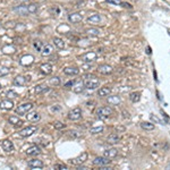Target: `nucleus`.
<instances>
[{
	"label": "nucleus",
	"mask_w": 170,
	"mask_h": 170,
	"mask_svg": "<svg viewBox=\"0 0 170 170\" xmlns=\"http://www.w3.org/2000/svg\"><path fill=\"white\" fill-rule=\"evenodd\" d=\"M99 85H100V81H99V78H96L95 76L85 78L84 86L87 90H95V88L99 87Z\"/></svg>",
	"instance_id": "f257e3e1"
},
{
	"label": "nucleus",
	"mask_w": 170,
	"mask_h": 170,
	"mask_svg": "<svg viewBox=\"0 0 170 170\" xmlns=\"http://www.w3.org/2000/svg\"><path fill=\"white\" fill-rule=\"evenodd\" d=\"M112 113V109L110 107H100L96 109V116L101 119H106L108 118L110 114Z\"/></svg>",
	"instance_id": "f03ea898"
},
{
	"label": "nucleus",
	"mask_w": 170,
	"mask_h": 170,
	"mask_svg": "<svg viewBox=\"0 0 170 170\" xmlns=\"http://www.w3.org/2000/svg\"><path fill=\"white\" fill-rule=\"evenodd\" d=\"M33 108V104L32 103H23L21 106H18L16 108V113L19 114V116H23V114H26L28 111H31Z\"/></svg>",
	"instance_id": "7ed1b4c3"
},
{
	"label": "nucleus",
	"mask_w": 170,
	"mask_h": 170,
	"mask_svg": "<svg viewBox=\"0 0 170 170\" xmlns=\"http://www.w3.org/2000/svg\"><path fill=\"white\" fill-rule=\"evenodd\" d=\"M68 119L69 120H78L81 117H82V109L81 108H74L73 110H70L68 112Z\"/></svg>",
	"instance_id": "20e7f679"
},
{
	"label": "nucleus",
	"mask_w": 170,
	"mask_h": 170,
	"mask_svg": "<svg viewBox=\"0 0 170 170\" xmlns=\"http://www.w3.org/2000/svg\"><path fill=\"white\" fill-rule=\"evenodd\" d=\"M36 127L35 126H27L25 128H23L21 132H19V136L21 137H28L31 135H33L35 132H36Z\"/></svg>",
	"instance_id": "39448f33"
},
{
	"label": "nucleus",
	"mask_w": 170,
	"mask_h": 170,
	"mask_svg": "<svg viewBox=\"0 0 170 170\" xmlns=\"http://www.w3.org/2000/svg\"><path fill=\"white\" fill-rule=\"evenodd\" d=\"M111 162V160L109 158H106V157H98L93 160V165L94 166H98V167H102V166H107Z\"/></svg>",
	"instance_id": "423d86ee"
},
{
	"label": "nucleus",
	"mask_w": 170,
	"mask_h": 170,
	"mask_svg": "<svg viewBox=\"0 0 170 170\" xmlns=\"http://www.w3.org/2000/svg\"><path fill=\"white\" fill-rule=\"evenodd\" d=\"M86 160H87V153H86V152H83L81 155H78L77 158L73 159V160L70 161V163H72V165H75V166H80V165L84 163Z\"/></svg>",
	"instance_id": "0eeeda50"
},
{
	"label": "nucleus",
	"mask_w": 170,
	"mask_h": 170,
	"mask_svg": "<svg viewBox=\"0 0 170 170\" xmlns=\"http://www.w3.org/2000/svg\"><path fill=\"white\" fill-rule=\"evenodd\" d=\"M68 21L70 23H74V24L80 23L83 21V15H81L80 13H72L68 15Z\"/></svg>",
	"instance_id": "6e6552de"
},
{
	"label": "nucleus",
	"mask_w": 170,
	"mask_h": 170,
	"mask_svg": "<svg viewBox=\"0 0 170 170\" xmlns=\"http://www.w3.org/2000/svg\"><path fill=\"white\" fill-rule=\"evenodd\" d=\"M52 52H54V48H52V46H50V44H48V43L43 44L42 48H41V50H40V54L43 57L50 56Z\"/></svg>",
	"instance_id": "1a4fd4ad"
},
{
	"label": "nucleus",
	"mask_w": 170,
	"mask_h": 170,
	"mask_svg": "<svg viewBox=\"0 0 170 170\" xmlns=\"http://www.w3.org/2000/svg\"><path fill=\"white\" fill-rule=\"evenodd\" d=\"M33 62H34V57L32 56V55H25V56H23L21 58V61H19V64L22 66H31Z\"/></svg>",
	"instance_id": "9d476101"
},
{
	"label": "nucleus",
	"mask_w": 170,
	"mask_h": 170,
	"mask_svg": "<svg viewBox=\"0 0 170 170\" xmlns=\"http://www.w3.org/2000/svg\"><path fill=\"white\" fill-rule=\"evenodd\" d=\"M27 166L32 169H41L43 168V162L41 160H37V159H33V160H29L27 162Z\"/></svg>",
	"instance_id": "9b49d317"
},
{
	"label": "nucleus",
	"mask_w": 170,
	"mask_h": 170,
	"mask_svg": "<svg viewBox=\"0 0 170 170\" xmlns=\"http://www.w3.org/2000/svg\"><path fill=\"white\" fill-rule=\"evenodd\" d=\"M98 70H99V73L100 74H102V75H109V74H111L112 73V67L111 66H109V65H100L99 67H98Z\"/></svg>",
	"instance_id": "f8f14e48"
},
{
	"label": "nucleus",
	"mask_w": 170,
	"mask_h": 170,
	"mask_svg": "<svg viewBox=\"0 0 170 170\" xmlns=\"http://www.w3.org/2000/svg\"><path fill=\"white\" fill-rule=\"evenodd\" d=\"M26 154L29 155V157H36V155L41 154V149L39 146H36V145H33V146L28 147L26 150Z\"/></svg>",
	"instance_id": "ddd939ff"
},
{
	"label": "nucleus",
	"mask_w": 170,
	"mask_h": 170,
	"mask_svg": "<svg viewBox=\"0 0 170 170\" xmlns=\"http://www.w3.org/2000/svg\"><path fill=\"white\" fill-rule=\"evenodd\" d=\"M40 72L42 74H44V75H50L52 73V65L51 64H48V62L42 64L40 66Z\"/></svg>",
	"instance_id": "4468645a"
},
{
	"label": "nucleus",
	"mask_w": 170,
	"mask_h": 170,
	"mask_svg": "<svg viewBox=\"0 0 170 170\" xmlns=\"http://www.w3.org/2000/svg\"><path fill=\"white\" fill-rule=\"evenodd\" d=\"M28 78H29V77H24V76H22V75H18V76H16V77L14 78L13 83H14V85H16V86H23V85L26 84Z\"/></svg>",
	"instance_id": "2eb2a0df"
},
{
	"label": "nucleus",
	"mask_w": 170,
	"mask_h": 170,
	"mask_svg": "<svg viewBox=\"0 0 170 170\" xmlns=\"http://www.w3.org/2000/svg\"><path fill=\"white\" fill-rule=\"evenodd\" d=\"M26 119L28 121H32V122H36L41 119V116L36 111H28L27 114H26Z\"/></svg>",
	"instance_id": "dca6fc26"
},
{
	"label": "nucleus",
	"mask_w": 170,
	"mask_h": 170,
	"mask_svg": "<svg viewBox=\"0 0 170 170\" xmlns=\"http://www.w3.org/2000/svg\"><path fill=\"white\" fill-rule=\"evenodd\" d=\"M1 147L5 152H11L14 150V144L9 140H5V141L1 142Z\"/></svg>",
	"instance_id": "f3484780"
},
{
	"label": "nucleus",
	"mask_w": 170,
	"mask_h": 170,
	"mask_svg": "<svg viewBox=\"0 0 170 170\" xmlns=\"http://www.w3.org/2000/svg\"><path fill=\"white\" fill-rule=\"evenodd\" d=\"M96 59V54L93 52V51H90V52H86L84 56L82 57V60L84 62H92Z\"/></svg>",
	"instance_id": "a211bd4d"
},
{
	"label": "nucleus",
	"mask_w": 170,
	"mask_h": 170,
	"mask_svg": "<svg viewBox=\"0 0 170 170\" xmlns=\"http://www.w3.org/2000/svg\"><path fill=\"white\" fill-rule=\"evenodd\" d=\"M64 73L66 75H69V76H75V75L80 74V69L77 67H67L64 69Z\"/></svg>",
	"instance_id": "6ab92c4d"
},
{
	"label": "nucleus",
	"mask_w": 170,
	"mask_h": 170,
	"mask_svg": "<svg viewBox=\"0 0 170 170\" xmlns=\"http://www.w3.org/2000/svg\"><path fill=\"white\" fill-rule=\"evenodd\" d=\"M117 154H118V150L117 149H109V150H106L104 151V153H103V157H106V158H109V159H113V158H116L117 157Z\"/></svg>",
	"instance_id": "aec40b11"
},
{
	"label": "nucleus",
	"mask_w": 170,
	"mask_h": 170,
	"mask_svg": "<svg viewBox=\"0 0 170 170\" xmlns=\"http://www.w3.org/2000/svg\"><path fill=\"white\" fill-rule=\"evenodd\" d=\"M14 107V103L10 100H3L0 102V108L3 110H11Z\"/></svg>",
	"instance_id": "412c9836"
},
{
	"label": "nucleus",
	"mask_w": 170,
	"mask_h": 170,
	"mask_svg": "<svg viewBox=\"0 0 170 170\" xmlns=\"http://www.w3.org/2000/svg\"><path fill=\"white\" fill-rule=\"evenodd\" d=\"M14 11L18 13V15H22V16H26L27 14H29L27 9V6H18V7H15L14 8Z\"/></svg>",
	"instance_id": "4be33fe9"
},
{
	"label": "nucleus",
	"mask_w": 170,
	"mask_h": 170,
	"mask_svg": "<svg viewBox=\"0 0 170 170\" xmlns=\"http://www.w3.org/2000/svg\"><path fill=\"white\" fill-rule=\"evenodd\" d=\"M8 121H9V124H11L14 126H22L23 125V120L19 119L18 117H16V116H10Z\"/></svg>",
	"instance_id": "5701e85b"
},
{
	"label": "nucleus",
	"mask_w": 170,
	"mask_h": 170,
	"mask_svg": "<svg viewBox=\"0 0 170 170\" xmlns=\"http://www.w3.org/2000/svg\"><path fill=\"white\" fill-rule=\"evenodd\" d=\"M49 91V87L46 84H39L35 86L34 88V92L35 94H41V93H44V92H48Z\"/></svg>",
	"instance_id": "b1692460"
},
{
	"label": "nucleus",
	"mask_w": 170,
	"mask_h": 170,
	"mask_svg": "<svg viewBox=\"0 0 170 170\" xmlns=\"http://www.w3.org/2000/svg\"><path fill=\"white\" fill-rule=\"evenodd\" d=\"M111 93V88L109 86H104V87H101L98 92L99 96H108L109 94Z\"/></svg>",
	"instance_id": "393cba45"
},
{
	"label": "nucleus",
	"mask_w": 170,
	"mask_h": 170,
	"mask_svg": "<svg viewBox=\"0 0 170 170\" xmlns=\"http://www.w3.org/2000/svg\"><path fill=\"white\" fill-rule=\"evenodd\" d=\"M87 22L91 23V24H99V23L101 22V16L98 15V14L92 15V16H90V17L87 18Z\"/></svg>",
	"instance_id": "a878e982"
},
{
	"label": "nucleus",
	"mask_w": 170,
	"mask_h": 170,
	"mask_svg": "<svg viewBox=\"0 0 170 170\" xmlns=\"http://www.w3.org/2000/svg\"><path fill=\"white\" fill-rule=\"evenodd\" d=\"M15 51H16V48L14 46H5L2 48V52L5 55H13L15 54Z\"/></svg>",
	"instance_id": "bb28decb"
},
{
	"label": "nucleus",
	"mask_w": 170,
	"mask_h": 170,
	"mask_svg": "<svg viewBox=\"0 0 170 170\" xmlns=\"http://www.w3.org/2000/svg\"><path fill=\"white\" fill-rule=\"evenodd\" d=\"M129 99H131V101L133 103H136V102H139L141 100V93L140 92H133V93L129 94Z\"/></svg>",
	"instance_id": "cd10ccee"
},
{
	"label": "nucleus",
	"mask_w": 170,
	"mask_h": 170,
	"mask_svg": "<svg viewBox=\"0 0 170 170\" xmlns=\"http://www.w3.org/2000/svg\"><path fill=\"white\" fill-rule=\"evenodd\" d=\"M54 44L56 46L58 49H64L65 48V42L64 40H61L60 37H54Z\"/></svg>",
	"instance_id": "c85d7f7f"
},
{
	"label": "nucleus",
	"mask_w": 170,
	"mask_h": 170,
	"mask_svg": "<svg viewBox=\"0 0 170 170\" xmlns=\"http://www.w3.org/2000/svg\"><path fill=\"white\" fill-rule=\"evenodd\" d=\"M108 103L112 104V106H117L118 103H120V98L118 95H112L108 98Z\"/></svg>",
	"instance_id": "c756f323"
},
{
	"label": "nucleus",
	"mask_w": 170,
	"mask_h": 170,
	"mask_svg": "<svg viewBox=\"0 0 170 170\" xmlns=\"http://www.w3.org/2000/svg\"><path fill=\"white\" fill-rule=\"evenodd\" d=\"M120 140V137L117 135V134H111V135H109L108 136V139H107V141L109 144H116V143H118Z\"/></svg>",
	"instance_id": "7c9ffc66"
},
{
	"label": "nucleus",
	"mask_w": 170,
	"mask_h": 170,
	"mask_svg": "<svg viewBox=\"0 0 170 170\" xmlns=\"http://www.w3.org/2000/svg\"><path fill=\"white\" fill-rule=\"evenodd\" d=\"M141 127L143 128V129H145V131H153V129H154V125L151 124V122H149V121H144V122H142Z\"/></svg>",
	"instance_id": "2f4dec72"
},
{
	"label": "nucleus",
	"mask_w": 170,
	"mask_h": 170,
	"mask_svg": "<svg viewBox=\"0 0 170 170\" xmlns=\"http://www.w3.org/2000/svg\"><path fill=\"white\" fill-rule=\"evenodd\" d=\"M83 90H84V83L83 82H78L76 84V86L74 87V92L75 93H82Z\"/></svg>",
	"instance_id": "473e14b6"
},
{
	"label": "nucleus",
	"mask_w": 170,
	"mask_h": 170,
	"mask_svg": "<svg viewBox=\"0 0 170 170\" xmlns=\"http://www.w3.org/2000/svg\"><path fill=\"white\" fill-rule=\"evenodd\" d=\"M85 32H86L88 35H92V36H98V35L100 34V31H99L98 28H87Z\"/></svg>",
	"instance_id": "72a5a7b5"
},
{
	"label": "nucleus",
	"mask_w": 170,
	"mask_h": 170,
	"mask_svg": "<svg viewBox=\"0 0 170 170\" xmlns=\"http://www.w3.org/2000/svg\"><path fill=\"white\" fill-rule=\"evenodd\" d=\"M27 9H28V11H29V14H34V13L37 11L39 6H37L36 3H29L27 6Z\"/></svg>",
	"instance_id": "f704fd0d"
},
{
	"label": "nucleus",
	"mask_w": 170,
	"mask_h": 170,
	"mask_svg": "<svg viewBox=\"0 0 170 170\" xmlns=\"http://www.w3.org/2000/svg\"><path fill=\"white\" fill-rule=\"evenodd\" d=\"M103 132V126H98V127H93L90 129V133L91 134H99V133H102Z\"/></svg>",
	"instance_id": "c9c22d12"
},
{
	"label": "nucleus",
	"mask_w": 170,
	"mask_h": 170,
	"mask_svg": "<svg viewBox=\"0 0 170 170\" xmlns=\"http://www.w3.org/2000/svg\"><path fill=\"white\" fill-rule=\"evenodd\" d=\"M43 44H44V43H43L42 41H40V40H35V41L33 42V47L36 49V51H40Z\"/></svg>",
	"instance_id": "e433bc0d"
},
{
	"label": "nucleus",
	"mask_w": 170,
	"mask_h": 170,
	"mask_svg": "<svg viewBox=\"0 0 170 170\" xmlns=\"http://www.w3.org/2000/svg\"><path fill=\"white\" fill-rule=\"evenodd\" d=\"M50 84L52 85V86H59L60 85V78L59 77H52V78H50Z\"/></svg>",
	"instance_id": "4c0bfd02"
},
{
	"label": "nucleus",
	"mask_w": 170,
	"mask_h": 170,
	"mask_svg": "<svg viewBox=\"0 0 170 170\" xmlns=\"http://www.w3.org/2000/svg\"><path fill=\"white\" fill-rule=\"evenodd\" d=\"M14 29H16V31H18V32H22V31H25V29H26V26H25V24H23V23H17Z\"/></svg>",
	"instance_id": "58836bf2"
},
{
	"label": "nucleus",
	"mask_w": 170,
	"mask_h": 170,
	"mask_svg": "<svg viewBox=\"0 0 170 170\" xmlns=\"http://www.w3.org/2000/svg\"><path fill=\"white\" fill-rule=\"evenodd\" d=\"M50 13H51L52 15H59V14H60V9H59L58 6H52V7L50 8Z\"/></svg>",
	"instance_id": "ea45409f"
},
{
	"label": "nucleus",
	"mask_w": 170,
	"mask_h": 170,
	"mask_svg": "<svg viewBox=\"0 0 170 170\" xmlns=\"http://www.w3.org/2000/svg\"><path fill=\"white\" fill-rule=\"evenodd\" d=\"M54 127H55L56 129H62V128L65 127V124L61 122V121H55V122H54Z\"/></svg>",
	"instance_id": "a19ab883"
},
{
	"label": "nucleus",
	"mask_w": 170,
	"mask_h": 170,
	"mask_svg": "<svg viewBox=\"0 0 170 170\" xmlns=\"http://www.w3.org/2000/svg\"><path fill=\"white\" fill-rule=\"evenodd\" d=\"M16 24H17V23H16L15 21H10V22H7V23H6L5 27L6 28H15Z\"/></svg>",
	"instance_id": "79ce46f5"
},
{
	"label": "nucleus",
	"mask_w": 170,
	"mask_h": 170,
	"mask_svg": "<svg viewBox=\"0 0 170 170\" xmlns=\"http://www.w3.org/2000/svg\"><path fill=\"white\" fill-rule=\"evenodd\" d=\"M7 96H8V99H15V98H17L18 95H17V93L14 92V91H8V92H7Z\"/></svg>",
	"instance_id": "37998d69"
},
{
	"label": "nucleus",
	"mask_w": 170,
	"mask_h": 170,
	"mask_svg": "<svg viewBox=\"0 0 170 170\" xmlns=\"http://www.w3.org/2000/svg\"><path fill=\"white\" fill-rule=\"evenodd\" d=\"M9 73V68L7 67H0V76H5Z\"/></svg>",
	"instance_id": "c03bdc74"
},
{
	"label": "nucleus",
	"mask_w": 170,
	"mask_h": 170,
	"mask_svg": "<svg viewBox=\"0 0 170 170\" xmlns=\"http://www.w3.org/2000/svg\"><path fill=\"white\" fill-rule=\"evenodd\" d=\"M55 169L65 170V169H67V166H66V165H62V163H57V165H55Z\"/></svg>",
	"instance_id": "a18cd8bd"
},
{
	"label": "nucleus",
	"mask_w": 170,
	"mask_h": 170,
	"mask_svg": "<svg viewBox=\"0 0 170 170\" xmlns=\"http://www.w3.org/2000/svg\"><path fill=\"white\" fill-rule=\"evenodd\" d=\"M50 110H51L52 112H58V111H60V110H61V107H60L59 104H57V106L51 107V108H50Z\"/></svg>",
	"instance_id": "49530a36"
},
{
	"label": "nucleus",
	"mask_w": 170,
	"mask_h": 170,
	"mask_svg": "<svg viewBox=\"0 0 170 170\" xmlns=\"http://www.w3.org/2000/svg\"><path fill=\"white\" fill-rule=\"evenodd\" d=\"M120 5H121V7H124V8H128V9L132 8V6H131L129 3H127V2H120Z\"/></svg>",
	"instance_id": "de8ad7c7"
},
{
	"label": "nucleus",
	"mask_w": 170,
	"mask_h": 170,
	"mask_svg": "<svg viewBox=\"0 0 170 170\" xmlns=\"http://www.w3.org/2000/svg\"><path fill=\"white\" fill-rule=\"evenodd\" d=\"M109 3H112V5H120V0H107Z\"/></svg>",
	"instance_id": "09e8293b"
},
{
	"label": "nucleus",
	"mask_w": 170,
	"mask_h": 170,
	"mask_svg": "<svg viewBox=\"0 0 170 170\" xmlns=\"http://www.w3.org/2000/svg\"><path fill=\"white\" fill-rule=\"evenodd\" d=\"M74 84H75V81H69V82H67L65 84V87H70V86H73Z\"/></svg>",
	"instance_id": "8fccbe9b"
},
{
	"label": "nucleus",
	"mask_w": 170,
	"mask_h": 170,
	"mask_svg": "<svg viewBox=\"0 0 170 170\" xmlns=\"http://www.w3.org/2000/svg\"><path fill=\"white\" fill-rule=\"evenodd\" d=\"M151 119H152V120H154V121H157V122H159V124H161V121H160V120H159L155 116H151Z\"/></svg>",
	"instance_id": "3c124183"
},
{
	"label": "nucleus",
	"mask_w": 170,
	"mask_h": 170,
	"mask_svg": "<svg viewBox=\"0 0 170 170\" xmlns=\"http://www.w3.org/2000/svg\"><path fill=\"white\" fill-rule=\"evenodd\" d=\"M16 1H17V2H21V3H27L31 0H16Z\"/></svg>",
	"instance_id": "603ef678"
},
{
	"label": "nucleus",
	"mask_w": 170,
	"mask_h": 170,
	"mask_svg": "<svg viewBox=\"0 0 170 170\" xmlns=\"http://www.w3.org/2000/svg\"><path fill=\"white\" fill-rule=\"evenodd\" d=\"M168 32H169V34H170V29H169V31H168Z\"/></svg>",
	"instance_id": "864d4df0"
},
{
	"label": "nucleus",
	"mask_w": 170,
	"mask_h": 170,
	"mask_svg": "<svg viewBox=\"0 0 170 170\" xmlns=\"http://www.w3.org/2000/svg\"><path fill=\"white\" fill-rule=\"evenodd\" d=\"M0 27H1V23H0Z\"/></svg>",
	"instance_id": "5fc2aeb1"
},
{
	"label": "nucleus",
	"mask_w": 170,
	"mask_h": 170,
	"mask_svg": "<svg viewBox=\"0 0 170 170\" xmlns=\"http://www.w3.org/2000/svg\"><path fill=\"white\" fill-rule=\"evenodd\" d=\"M0 88H1V84H0Z\"/></svg>",
	"instance_id": "6e6d98bb"
}]
</instances>
